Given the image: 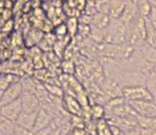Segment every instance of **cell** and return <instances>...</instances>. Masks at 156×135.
Here are the masks:
<instances>
[{
	"label": "cell",
	"instance_id": "6da1fadb",
	"mask_svg": "<svg viewBox=\"0 0 156 135\" xmlns=\"http://www.w3.org/2000/svg\"><path fill=\"white\" fill-rule=\"evenodd\" d=\"M127 103L136 116H156V101L154 99L130 100Z\"/></svg>",
	"mask_w": 156,
	"mask_h": 135
},
{
	"label": "cell",
	"instance_id": "d6986e66",
	"mask_svg": "<svg viewBox=\"0 0 156 135\" xmlns=\"http://www.w3.org/2000/svg\"><path fill=\"white\" fill-rule=\"evenodd\" d=\"M152 4V2H151ZM147 21L149 22V24L151 26V27L156 31V6L152 4V9L150 15L148 16V18H146Z\"/></svg>",
	"mask_w": 156,
	"mask_h": 135
},
{
	"label": "cell",
	"instance_id": "4316f807",
	"mask_svg": "<svg viewBox=\"0 0 156 135\" xmlns=\"http://www.w3.org/2000/svg\"><path fill=\"white\" fill-rule=\"evenodd\" d=\"M60 133H61V129H53L50 135H60Z\"/></svg>",
	"mask_w": 156,
	"mask_h": 135
},
{
	"label": "cell",
	"instance_id": "7a4b0ae2",
	"mask_svg": "<svg viewBox=\"0 0 156 135\" xmlns=\"http://www.w3.org/2000/svg\"><path fill=\"white\" fill-rule=\"evenodd\" d=\"M122 97L126 101L139 100V99H153L147 87L142 85H127L121 90Z\"/></svg>",
	"mask_w": 156,
	"mask_h": 135
},
{
	"label": "cell",
	"instance_id": "83f0119b",
	"mask_svg": "<svg viewBox=\"0 0 156 135\" xmlns=\"http://www.w3.org/2000/svg\"><path fill=\"white\" fill-rule=\"evenodd\" d=\"M3 94H4V91H3V90L0 89V101H1V99H2V98H3Z\"/></svg>",
	"mask_w": 156,
	"mask_h": 135
},
{
	"label": "cell",
	"instance_id": "cb8c5ba5",
	"mask_svg": "<svg viewBox=\"0 0 156 135\" xmlns=\"http://www.w3.org/2000/svg\"><path fill=\"white\" fill-rule=\"evenodd\" d=\"M52 130H53V128L52 127H48V128L40 130L38 131H35V132L33 131V132H34V135H50Z\"/></svg>",
	"mask_w": 156,
	"mask_h": 135
},
{
	"label": "cell",
	"instance_id": "2e32d148",
	"mask_svg": "<svg viewBox=\"0 0 156 135\" xmlns=\"http://www.w3.org/2000/svg\"><path fill=\"white\" fill-rule=\"evenodd\" d=\"M66 26H67V30H68V34L73 37L78 32V30H79L80 25H79V22H78V20L75 17H73V18L70 17L68 19V21H67Z\"/></svg>",
	"mask_w": 156,
	"mask_h": 135
},
{
	"label": "cell",
	"instance_id": "484cf974",
	"mask_svg": "<svg viewBox=\"0 0 156 135\" xmlns=\"http://www.w3.org/2000/svg\"><path fill=\"white\" fill-rule=\"evenodd\" d=\"M140 135H156V130L140 129Z\"/></svg>",
	"mask_w": 156,
	"mask_h": 135
},
{
	"label": "cell",
	"instance_id": "30bf717a",
	"mask_svg": "<svg viewBox=\"0 0 156 135\" xmlns=\"http://www.w3.org/2000/svg\"><path fill=\"white\" fill-rule=\"evenodd\" d=\"M126 1H110L108 16L110 19L119 20L125 9Z\"/></svg>",
	"mask_w": 156,
	"mask_h": 135
},
{
	"label": "cell",
	"instance_id": "44dd1931",
	"mask_svg": "<svg viewBox=\"0 0 156 135\" xmlns=\"http://www.w3.org/2000/svg\"><path fill=\"white\" fill-rule=\"evenodd\" d=\"M12 135H34V132H33L32 130H27V129H24V128H21V127L16 125L15 130H14Z\"/></svg>",
	"mask_w": 156,
	"mask_h": 135
},
{
	"label": "cell",
	"instance_id": "603a6c76",
	"mask_svg": "<svg viewBox=\"0 0 156 135\" xmlns=\"http://www.w3.org/2000/svg\"><path fill=\"white\" fill-rule=\"evenodd\" d=\"M126 135H140V129L137 126L129 128L125 130H123Z\"/></svg>",
	"mask_w": 156,
	"mask_h": 135
},
{
	"label": "cell",
	"instance_id": "5b68a950",
	"mask_svg": "<svg viewBox=\"0 0 156 135\" xmlns=\"http://www.w3.org/2000/svg\"><path fill=\"white\" fill-rule=\"evenodd\" d=\"M22 112H23V109H22V102L20 98L18 99L12 101V102L2 105L1 115L15 122Z\"/></svg>",
	"mask_w": 156,
	"mask_h": 135
},
{
	"label": "cell",
	"instance_id": "ac0fdd59",
	"mask_svg": "<svg viewBox=\"0 0 156 135\" xmlns=\"http://www.w3.org/2000/svg\"><path fill=\"white\" fill-rule=\"evenodd\" d=\"M98 134L99 135H113L110 130L109 125L105 121H101L100 125L98 126Z\"/></svg>",
	"mask_w": 156,
	"mask_h": 135
},
{
	"label": "cell",
	"instance_id": "f1b7e54d",
	"mask_svg": "<svg viewBox=\"0 0 156 135\" xmlns=\"http://www.w3.org/2000/svg\"><path fill=\"white\" fill-rule=\"evenodd\" d=\"M1 110H2V104L0 103V115H1Z\"/></svg>",
	"mask_w": 156,
	"mask_h": 135
},
{
	"label": "cell",
	"instance_id": "7c38bea8",
	"mask_svg": "<svg viewBox=\"0 0 156 135\" xmlns=\"http://www.w3.org/2000/svg\"><path fill=\"white\" fill-rule=\"evenodd\" d=\"M136 125L139 129L156 130V116H136Z\"/></svg>",
	"mask_w": 156,
	"mask_h": 135
},
{
	"label": "cell",
	"instance_id": "1f68e13d",
	"mask_svg": "<svg viewBox=\"0 0 156 135\" xmlns=\"http://www.w3.org/2000/svg\"><path fill=\"white\" fill-rule=\"evenodd\" d=\"M155 101H156V100H155Z\"/></svg>",
	"mask_w": 156,
	"mask_h": 135
},
{
	"label": "cell",
	"instance_id": "9a60e30c",
	"mask_svg": "<svg viewBox=\"0 0 156 135\" xmlns=\"http://www.w3.org/2000/svg\"><path fill=\"white\" fill-rule=\"evenodd\" d=\"M20 81V79L12 74H1L0 75V89L5 91V90L12 85L13 83Z\"/></svg>",
	"mask_w": 156,
	"mask_h": 135
},
{
	"label": "cell",
	"instance_id": "e0dca14e",
	"mask_svg": "<svg viewBox=\"0 0 156 135\" xmlns=\"http://www.w3.org/2000/svg\"><path fill=\"white\" fill-rule=\"evenodd\" d=\"M95 7L98 13L107 14L109 12V7L110 1H101V2H95Z\"/></svg>",
	"mask_w": 156,
	"mask_h": 135
},
{
	"label": "cell",
	"instance_id": "4dcf8cb0",
	"mask_svg": "<svg viewBox=\"0 0 156 135\" xmlns=\"http://www.w3.org/2000/svg\"><path fill=\"white\" fill-rule=\"evenodd\" d=\"M0 135H5V134H0Z\"/></svg>",
	"mask_w": 156,
	"mask_h": 135
},
{
	"label": "cell",
	"instance_id": "5bb4252c",
	"mask_svg": "<svg viewBox=\"0 0 156 135\" xmlns=\"http://www.w3.org/2000/svg\"><path fill=\"white\" fill-rule=\"evenodd\" d=\"M136 4H137L138 15L144 19L148 18L152 9L151 1H136Z\"/></svg>",
	"mask_w": 156,
	"mask_h": 135
},
{
	"label": "cell",
	"instance_id": "ffe728a7",
	"mask_svg": "<svg viewBox=\"0 0 156 135\" xmlns=\"http://www.w3.org/2000/svg\"><path fill=\"white\" fill-rule=\"evenodd\" d=\"M91 114L92 116L97 118V119H100V120H103L101 119L104 116H105V110L102 106H99V105H96L92 108V111H91Z\"/></svg>",
	"mask_w": 156,
	"mask_h": 135
},
{
	"label": "cell",
	"instance_id": "d4e9b609",
	"mask_svg": "<svg viewBox=\"0 0 156 135\" xmlns=\"http://www.w3.org/2000/svg\"><path fill=\"white\" fill-rule=\"evenodd\" d=\"M66 135H85V132L83 131L82 129H76L73 128L72 130H69V131L67 132Z\"/></svg>",
	"mask_w": 156,
	"mask_h": 135
},
{
	"label": "cell",
	"instance_id": "f546056e",
	"mask_svg": "<svg viewBox=\"0 0 156 135\" xmlns=\"http://www.w3.org/2000/svg\"><path fill=\"white\" fill-rule=\"evenodd\" d=\"M151 2H152V4H153V5H155V6H156V1H151Z\"/></svg>",
	"mask_w": 156,
	"mask_h": 135
},
{
	"label": "cell",
	"instance_id": "3957f363",
	"mask_svg": "<svg viewBox=\"0 0 156 135\" xmlns=\"http://www.w3.org/2000/svg\"><path fill=\"white\" fill-rule=\"evenodd\" d=\"M22 109L25 112H38L41 107V101L35 93H24L21 97Z\"/></svg>",
	"mask_w": 156,
	"mask_h": 135
},
{
	"label": "cell",
	"instance_id": "4fadbf2b",
	"mask_svg": "<svg viewBox=\"0 0 156 135\" xmlns=\"http://www.w3.org/2000/svg\"><path fill=\"white\" fill-rule=\"evenodd\" d=\"M64 101H65L67 110H68L71 114L77 116L81 115V106L75 99H73L72 96H66L64 99Z\"/></svg>",
	"mask_w": 156,
	"mask_h": 135
},
{
	"label": "cell",
	"instance_id": "52a82bcc",
	"mask_svg": "<svg viewBox=\"0 0 156 135\" xmlns=\"http://www.w3.org/2000/svg\"><path fill=\"white\" fill-rule=\"evenodd\" d=\"M137 16L139 15L137 11L136 1H126L125 9L119 20L123 22L124 25H129L130 22H132Z\"/></svg>",
	"mask_w": 156,
	"mask_h": 135
},
{
	"label": "cell",
	"instance_id": "277c9868",
	"mask_svg": "<svg viewBox=\"0 0 156 135\" xmlns=\"http://www.w3.org/2000/svg\"><path fill=\"white\" fill-rule=\"evenodd\" d=\"M23 93H24V90H23V85H22L21 81L15 82L4 91L3 98L1 101H0V103L4 105L9 102H12V101L15 99H20L22 95H23Z\"/></svg>",
	"mask_w": 156,
	"mask_h": 135
},
{
	"label": "cell",
	"instance_id": "7402d4cb",
	"mask_svg": "<svg viewBox=\"0 0 156 135\" xmlns=\"http://www.w3.org/2000/svg\"><path fill=\"white\" fill-rule=\"evenodd\" d=\"M55 34H57V36H60V37H63L65 36L66 34H68V30H67V26L66 25H58V27L55 28Z\"/></svg>",
	"mask_w": 156,
	"mask_h": 135
},
{
	"label": "cell",
	"instance_id": "8fae6325",
	"mask_svg": "<svg viewBox=\"0 0 156 135\" xmlns=\"http://www.w3.org/2000/svg\"><path fill=\"white\" fill-rule=\"evenodd\" d=\"M16 127V123L4 116L0 115V134L12 135Z\"/></svg>",
	"mask_w": 156,
	"mask_h": 135
},
{
	"label": "cell",
	"instance_id": "8992f818",
	"mask_svg": "<svg viewBox=\"0 0 156 135\" xmlns=\"http://www.w3.org/2000/svg\"><path fill=\"white\" fill-rule=\"evenodd\" d=\"M53 120H54V116L51 112L47 111L46 109L41 108L37 114L36 122H35V126H34V129H33V131L35 132L40 130L51 127Z\"/></svg>",
	"mask_w": 156,
	"mask_h": 135
},
{
	"label": "cell",
	"instance_id": "9c48e42d",
	"mask_svg": "<svg viewBox=\"0 0 156 135\" xmlns=\"http://www.w3.org/2000/svg\"><path fill=\"white\" fill-rule=\"evenodd\" d=\"M145 86L149 90L152 99L156 100V65L154 68H148L145 75Z\"/></svg>",
	"mask_w": 156,
	"mask_h": 135
},
{
	"label": "cell",
	"instance_id": "ba28073f",
	"mask_svg": "<svg viewBox=\"0 0 156 135\" xmlns=\"http://www.w3.org/2000/svg\"><path fill=\"white\" fill-rule=\"evenodd\" d=\"M37 114L38 112H22L19 117L17 118V120L15 121L16 125L21 128H24V129L33 131V129H34V126H35V122H36Z\"/></svg>",
	"mask_w": 156,
	"mask_h": 135
}]
</instances>
